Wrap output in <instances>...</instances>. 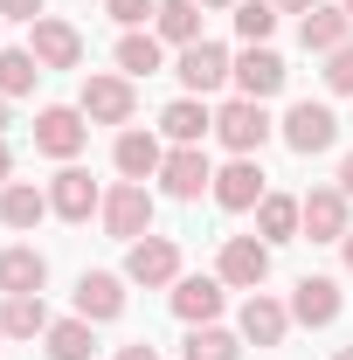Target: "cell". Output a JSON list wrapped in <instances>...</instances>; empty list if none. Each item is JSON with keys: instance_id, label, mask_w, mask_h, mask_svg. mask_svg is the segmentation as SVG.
I'll list each match as a JSON object with an SVG mask.
<instances>
[{"instance_id": "obj_1", "label": "cell", "mask_w": 353, "mask_h": 360, "mask_svg": "<svg viewBox=\"0 0 353 360\" xmlns=\"http://www.w3.org/2000/svg\"><path fill=\"white\" fill-rule=\"evenodd\" d=\"M270 132H277V125H270V111L257 104V97H229V104L215 111V139L236 153V160H257Z\"/></svg>"}, {"instance_id": "obj_2", "label": "cell", "mask_w": 353, "mask_h": 360, "mask_svg": "<svg viewBox=\"0 0 353 360\" xmlns=\"http://www.w3.org/2000/svg\"><path fill=\"white\" fill-rule=\"evenodd\" d=\"M77 111H84L90 125H132L139 90H132V77H118V70H97V77H84V90H77Z\"/></svg>"}, {"instance_id": "obj_3", "label": "cell", "mask_w": 353, "mask_h": 360, "mask_svg": "<svg viewBox=\"0 0 353 360\" xmlns=\"http://www.w3.org/2000/svg\"><path fill=\"white\" fill-rule=\"evenodd\" d=\"M97 215H104V236H118V243L153 236V187H146V180H118Z\"/></svg>"}, {"instance_id": "obj_4", "label": "cell", "mask_w": 353, "mask_h": 360, "mask_svg": "<svg viewBox=\"0 0 353 360\" xmlns=\"http://www.w3.org/2000/svg\"><path fill=\"white\" fill-rule=\"evenodd\" d=\"M90 146V118L77 111V104H49V111H35V153H49V160H77Z\"/></svg>"}, {"instance_id": "obj_5", "label": "cell", "mask_w": 353, "mask_h": 360, "mask_svg": "<svg viewBox=\"0 0 353 360\" xmlns=\"http://www.w3.org/2000/svg\"><path fill=\"white\" fill-rule=\"evenodd\" d=\"M125 284H146V291L180 284V243L174 236H139V243H125Z\"/></svg>"}, {"instance_id": "obj_6", "label": "cell", "mask_w": 353, "mask_h": 360, "mask_svg": "<svg viewBox=\"0 0 353 360\" xmlns=\"http://www.w3.org/2000/svg\"><path fill=\"white\" fill-rule=\"evenodd\" d=\"M215 277L229 284V291H264V277H270V243H264V236H229V243H222Z\"/></svg>"}, {"instance_id": "obj_7", "label": "cell", "mask_w": 353, "mask_h": 360, "mask_svg": "<svg viewBox=\"0 0 353 360\" xmlns=\"http://www.w3.org/2000/svg\"><path fill=\"white\" fill-rule=\"evenodd\" d=\"M277 132H284V146H291L298 160H319V153L340 139V118H333L326 104H312V97H305V104H291V111H284V125H277Z\"/></svg>"}, {"instance_id": "obj_8", "label": "cell", "mask_w": 353, "mask_h": 360, "mask_svg": "<svg viewBox=\"0 0 353 360\" xmlns=\"http://www.w3.org/2000/svg\"><path fill=\"white\" fill-rule=\"evenodd\" d=\"M174 77H180V84H187V97H208V90H222V84H229V77H236V56H229V49H222V42H208V35H201V42H194V49H180Z\"/></svg>"}, {"instance_id": "obj_9", "label": "cell", "mask_w": 353, "mask_h": 360, "mask_svg": "<svg viewBox=\"0 0 353 360\" xmlns=\"http://www.w3.org/2000/svg\"><path fill=\"white\" fill-rule=\"evenodd\" d=\"M284 77H291V70H284V56H277V49L243 42L236 77H229V84H236V97H257V104H264V97H277V90H284Z\"/></svg>"}, {"instance_id": "obj_10", "label": "cell", "mask_w": 353, "mask_h": 360, "mask_svg": "<svg viewBox=\"0 0 353 360\" xmlns=\"http://www.w3.org/2000/svg\"><path fill=\"white\" fill-rule=\"evenodd\" d=\"M160 187H167L174 201H201V194H215V167H208V153H201V146H174L167 167H160Z\"/></svg>"}, {"instance_id": "obj_11", "label": "cell", "mask_w": 353, "mask_h": 360, "mask_svg": "<svg viewBox=\"0 0 353 360\" xmlns=\"http://www.w3.org/2000/svg\"><path fill=\"white\" fill-rule=\"evenodd\" d=\"M28 49H35L42 70H77V63H84V35H77L70 21H56V14L28 21Z\"/></svg>"}, {"instance_id": "obj_12", "label": "cell", "mask_w": 353, "mask_h": 360, "mask_svg": "<svg viewBox=\"0 0 353 360\" xmlns=\"http://www.w3.org/2000/svg\"><path fill=\"white\" fill-rule=\"evenodd\" d=\"M49 208H56V215H63V222H90V215H97V208H104V194H97V180H90L84 167H77V160H70V167H63V174L49 180Z\"/></svg>"}, {"instance_id": "obj_13", "label": "cell", "mask_w": 353, "mask_h": 360, "mask_svg": "<svg viewBox=\"0 0 353 360\" xmlns=\"http://www.w3.org/2000/svg\"><path fill=\"white\" fill-rule=\"evenodd\" d=\"M111 167L125 180H160V167H167V146H160V132H139V125H125L118 132V146H111Z\"/></svg>"}, {"instance_id": "obj_14", "label": "cell", "mask_w": 353, "mask_h": 360, "mask_svg": "<svg viewBox=\"0 0 353 360\" xmlns=\"http://www.w3.org/2000/svg\"><path fill=\"white\" fill-rule=\"evenodd\" d=\"M264 167L257 160H229V167H215V201L229 208V215H250L257 201H264Z\"/></svg>"}, {"instance_id": "obj_15", "label": "cell", "mask_w": 353, "mask_h": 360, "mask_svg": "<svg viewBox=\"0 0 353 360\" xmlns=\"http://www.w3.org/2000/svg\"><path fill=\"white\" fill-rule=\"evenodd\" d=\"M298 208H305V236L312 243H347L353 215H347V194H340V187H312Z\"/></svg>"}, {"instance_id": "obj_16", "label": "cell", "mask_w": 353, "mask_h": 360, "mask_svg": "<svg viewBox=\"0 0 353 360\" xmlns=\"http://www.w3.org/2000/svg\"><path fill=\"white\" fill-rule=\"evenodd\" d=\"M284 333H291V305L270 298V291H250L243 298V340L250 347H284Z\"/></svg>"}, {"instance_id": "obj_17", "label": "cell", "mask_w": 353, "mask_h": 360, "mask_svg": "<svg viewBox=\"0 0 353 360\" xmlns=\"http://www.w3.org/2000/svg\"><path fill=\"white\" fill-rule=\"evenodd\" d=\"M125 312V277H111V270H84L77 277V319L90 326H104V319Z\"/></svg>"}, {"instance_id": "obj_18", "label": "cell", "mask_w": 353, "mask_h": 360, "mask_svg": "<svg viewBox=\"0 0 353 360\" xmlns=\"http://www.w3.org/2000/svg\"><path fill=\"white\" fill-rule=\"evenodd\" d=\"M333 319H340V284H333V277H298V284H291V326H312V333H319V326H333Z\"/></svg>"}, {"instance_id": "obj_19", "label": "cell", "mask_w": 353, "mask_h": 360, "mask_svg": "<svg viewBox=\"0 0 353 360\" xmlns=\"http://www.w3.org/2000/svg\"><path fill=\"white\" fill-rule=\"evenodd\" d=\"M298 42H305L312 56H333V49H347V42H353V14L319 0L312 14H298Z\"/></svg>"}, {"instance_id": "obj_20", "label": "cell", "mask_w": 353, "mask_h": 360, "mask_svg": "<svg viewBox=\"0 0 353 360\" xmlns=\"http://www.w3.org/2000/svg\"><path fill=\"white\" fill-rule=\"evenodd\" d=\"M222 277H180L174 284V319H187V326H215L222 319Z\"/></svg>"}, {"instance_id": "obj_21", "label": "cell", "mask_w": 353, "mask_h": 360, "mask_svg": "<svg viewBox=\"0 0 353 360\" xmlns=\"http://www.w3.org/2000/svg\"><path fill=\"white\" fill-rule=\"evenodd\" d=\"M42 284H49V257L42 250H28V243L0 250V298H21V291H42Z\"/></svg>"}, {"instance_id": "obj_22", "label": "cell", "mask_w": 353, "mask_h": 360, "mask_svg": "<svg viewBox=\"0 0 353 360\" xmlns=\"http://www.w3.org/2000/svg\"><path fill=\"white\" fill-rule=\"evenodd\" d=\"M208 132H215V111H208L201 97H174V104L160 111V139H174V146H201Z\"/></svg>"}, {"instance_id": "obj_23", "label": "cell", "mask_w": 353, "mask_h": 360, "mask_svg": "<svg viewBox=\"0 0 353 360\" xmlns=\"http://www.w3.org/2000/svg\"><path fill=\"white\" fill-rule=\"evenodd\" d=\"M42 215H56L49 187H35V180H7L0 187V229H35Z\"/></svg>"}, {"instance_id": "obj_24", "label": "cell", "mask_w": 353, "mask_h": 360, "mask_svg": "<svg viewBox=\"0 0 353 360\" xmlns=\"http://www.w3.org/2000/svg\"><path fill=\"white\" fill-rule=\"evenodd\" d=\"M49 326V305H42V291H21V298H0V333L7 340H42Z\"/></svg>"}, {"instance_id": "obj_25", "label": "cell", "mask_w": 353, "mask_h": 360, "mask_svg": "<svg viewBox=\"0 0 353 360\" xmlns=\"http://www.w3.org/2000/svg\"><path fill=\"white\" fill-rule=\"evenodd\" d=\"M257 236H264V243H298V236H305V208H298L291 194H264V201H257Z\"/></svg>"}, {"instance_id": "obj_26", "label": "cell", "mask_w": 353, "mask_h": 360, "mask_svg": "<svg viewBox=\"0 0 353 360\" xmlns=\"http://www.w3.org/2000/svg\"><path fill=\"white\" fill-rule=\"evenodd\" d=\"M160 63H167V42H160V35H153V28H146V35H139V28H125V35H118V77H160Z\"/></svg>"}, {"instance_id": "obj_27", "label": "cell", "mask_w": 353, "mask_h": 360, "mask_svg": "<svg viewBox=\"0 0 353 360\" xmlns=\"http://www.w3.org/2000/svg\"><path fill=\"white\" fill-rule=\"evenodd\" d=\"M153 35H160V42H174V49H194V42H201V7H194V0H160Z\"/></svg>"}, {"instance_id": "obj_28", "label": "cell", "mask_w": 353, "mask_h": 360, "mask_svg": "<svg viewBox=\"0 0 353 360\" xmlns=\"http://www.w3.org/2000/svg\"><path fill=\"white\" fill-rule=\"evenodd\" d=\"M42 354H49V360H90V354H97L90 319H56V326L42 333Z\"/></svg>"}, {"instance_id": "obj_29", "label": "cell", "mask_w": 353, "mask_h": 360, "mask_svg": "<svg viewBox=\"0 0 353 360\" xmlns=\"http://www.w3.org/2000/svg\"><path fill=\"white\" fill-rule=\"evenodd\" d=\"M49 70L35 63V49H0V97H28Z\"/></svg>"}, {"instance_id": "obj_30", "label": "cell", "mask_w": 353, "mask_h": 360, "mask_svg": "<svg viewBox=\"0 0 353 360\" xmlns=\"http://www.w3.org/2000/svg\"><path fill=\"white\" fill-rule=\"evenodd\" d=\"M187 360H243V340L236 333H222V326H187Z\"/></svg>"}, {"instance_id": "obj_31", "label": "cell", "mask_w": 353, "mask_h": 360, "mask_svg": "<svg viewBox=\"0 0 353 360\" xmlns=\"http://www.w3.org/2000/svg\"><path fill=\"white\" fill-rule=\"evenodd\" d=\"M270 28H277V7L270 0H236V35L243 42H270Z\"/></svg>"}, {"instance_id": "obj_32", "label": "cell", "mask_w": 353, "mask_h": 360, "mask_svg": "<svg viewBox=\"0 0 353 360\" xmlns=\"http://www.w3.org/2000/svg\"><path fill=\"white\" fill-rule=\"evenodd\" d=\"M326 90H333V97H353V42L326 56Z\"/></svg>"}, {"instance_id": "obj_33", "label": "cell", "mask_w": 353, "mask_h": 360, "mask_svg": "<svg viewBox=\"0 0 353 360\" xmlns=\"http://www.w3.org/2000/svg\"><path fill=\"white\" fill-rule=\"evenodd\" d=\"M104 14H111L118 28H139V21H153V14H160V0H104Z\"/></svg>"}, {"instance_id": "obj_34", "label": "cell", "mask_w": 353, "mask_h": 360, "mask_svg": "<svg viewBox=\"0 0 353 360\" xmlns=\"http://www.w3.org/2000/svg\"><path fill=\"white\" fill-rule=\"evenodd\" d=\"M49 0H0V21H42Z\"/></svg>"}, {"instance_id": "obj_35", "label": "cell", "mask_w": 353, "mask_h": 360, "mask_svg": "<svg viewBox=\"0 0 353 360\" xmlns=\"http://www.w3.org/2000/svg\"><path fill=\"white\" fill-rule=\"evenodd\" d=\"M118 360H160V347H146V340H132V347H118Z\"/></svg>"}, {"instance_id": "obj_36", "label": "cell", "mask_w": 353, "mask_h": 360, "mask_svg": "<svg viewBox=\"0 0 353 360\" xmlns=\"http://www.w3.org/2000/svg\"><path fill=\"white\" fill-rule=\"evenodd\" d=\"M270 7H277V14H312L319 0H270Z\"/></svg>"}, {"instance_id": "obj_37", "label": "cell", "mask_w": 353, "mask_h": 360, "mask_svg": "<svg viewBox=\"0 0 353 360\" xmlns=\"http://www.w3.org/2000/svg\"><path fill=\"white\" fill-rule=\"evenodd\" d=\"M7 180H14V146L0 139V187H7Z\"/></svg>"}, {"instance_id": "obj_38", "label": "cell", "mask_w": 353, "mask_h": 360, "mask_svg": "<svg viewBox=\"0 0 353 360\" xmlns=\"http://www.w3.org/2000/svg\"><path fill=\"white\" fill-rule=\"evenodd\" d=\"M340 194H347V201H353V153H347V160H340Z\"/></svg>"}, {"instance_id": "obj_39", "label": "cell", "mask_w": 353, "mask_h": 360, "mask_svg": "<svg viewBox=\"0 0 353 360\" xmlns=\"http://www.w3.org/2000/svg\"><path fill=\"white\" fill-rule=\"evenodd\" d=\"M340 257H347V270H353V229H347V243H340Z\"/></svg>"}, {"instance_id": "obj_40", "label": "cell", "mask_w": 353, "mask_h": 360, "mask_svg": "<svg viewBox=\"0 0 353 360\" xmlns=\"http://www.w3.org/2000/svg\"><path fill=\"white\" fill-rule=\"evenodd\" d=\"M7 104H14V97H0V132H7Z\"/></svg>"}, {"instance_id": "obj_41", "label": "cell", "mask_w": 353, "mask_h": 360, "mask_svg": "<svg viewBox=\"0 0 353 360\" xmlns=\"http://www.w3.org/2000/svg\"><path fill=\"white\" fill-rule=\"evenodd\" d=\"M194 7H236V0H194Z\"/></svg>"}, {"instance_id": "obj_42", "label": "cell", "mask_w": 353, "mask_h": 360, "mask_svg": "<svg viewBox=\"0 0 353 360\" xmlns=\"http://www.w3.org/2000/svg\"><path fill=\"white\" fill-rule=\"evenodd\" d=\"M333 360H353V347H340V354H333Z\"/></svg>"}, {"instance_id": "obj_43", "label": "cell", "mask_w": 353, "mask_h": 360, "mask_svg": "<svg viewBox=\"0 0 353 360\" xmlns=\"http://www.w3.org/2000/svg\"><path fill=\"white\" fill-rule=\"evenodd\" d=\"M340 7H347V14H353V0H340Z\"/></svg>"}, {"instance_id": "obj_44", "label": "cell", "mask_w": 353, "mask_h": 360, "mask_svg": "<svg viewBox=\"0 0 353 360\" xmlns=\"http://www.w3.org/2000/svg\"><path fill=\"white\" fill-rule=\"evenodd\" d=\"M0 340H7V333H0Z\"/></svg>"}]
</instances>
